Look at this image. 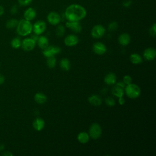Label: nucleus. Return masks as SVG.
<instances>
[{
  "instance_id": "nucleus-21",
  "label": "nucleus",
  "mask_w": 156,
  "mask_h": 156,
  "mask_svg": "<svg viewBox=\"0 0 156 156\" xmlns=\"http://www.w3.org/2000/svg\"><path fill=\"white\" fill-rule=\"evenodd\" d=\"M34 100L38 104H43L46 102L47 97L44 94L38 92L35 94Z\"/></svg>"
},
{
  "instance_id": "nucleus-29",
  "label": "nucleus",
  "mask_w": 156,
  "mask_h": 156,
  "mask_svg": "<svg viewBox=\"0 0 156 156\" xmlns=\"http://www.w3.org/2000/svg\"><path fill=\"white\" fill-rule=\"evenodd\" d=\"M105 104L109 107H113L115 105V101L112 97H107L105 99Z\"/></svg>"
},
{
  "instance_id": "nucleus-42",
  "label": "nucleus",
  "mask_w": 156,
  "mask_h": 156,
  "mask_svg": "<svg viewBox=\"0 0 156 156\" xmlns=\"http://www.w3.org/2000/svg\"><path fill=\"white\" fill-rule=\"evenodd\" d=\"M4 149V144H0V151H2Z\"/></svg>"
},
{
  "instance_id": "nucleus-34",
  "label": "nucleus",
  "mask_w": 156,
  "mask_h": 156,
  "mask_svg": "<svg viewBox=\"0 0 156 156\" xmlns=\"http://www.w3.org/2000/svg\"><path fill=\"white\" fill-rule=\"evenodd\" d=\"M132 4V0H124L122 2V5L125 7H129Z\"/></svg>"
},
{
  "instance_id": "nucleus-16",
  "label": "nucleus",
  "mask_w": 156,
  "mask_h": 156,
  "mask_svg": "<svg viewBox=\"0 0 156 156\" xmlns=\"http://www.w3.org/2000/svg\"><path fill=\"white\" fill-rule=\"evenodd\" d=\"M118 42L122 46H127L130 42V37L127 33H122L118 37Z\"/></svg>"
},
{
  "instance_id": "nucleus-28",
  "label": "nucleus",
  "mask_w": 156,
  "mask_h": 156,
  "mask_svg": "<svg viewBox=\"0 0 156 156\" xmlns=\"http://www.w3.org/2000/svg\"><path fill=\"white\" fill-rule=\"evenodd\" d=\"M65 31V27L62 24H58V26L56 27L55 34L57 37H61L64 35Z\"/></svg>"
},
{
  "instance_id": "nucleus-35",
  "label": "nucleus",
  "mask_w": 156,
  "mask_h": 156,
  "mask_svg": "<svg viewBox=\"0 0 156 156\" xmlns=\"http://www.w3.org/2000/svg\"><path fill=\"white\" fill-rule=\"evenodd\" d=\"M18 12V7L16 5H13L10 9V13L13 15L16 14Z\"/></svg>"
},
{
  "instance_id": "nucleus-23",
  "label": "nucleus",
  "mask_w": 156,
  "mask_h": 156,
  "mask_svg": "<svg viewBox=\"0 0 156 156\" xmlns=\"http://www.w3.org/2000/svg\"><path fill=\"white\" fill-rule=\"evenodd\" d=\"M112 93L113 95H114L118 98H119V97L123 96V95L124 94V90L123 88L115 85L112 89Z\"/></svg>"
},
{
  "instance_id": "nucleus-6",
  "label": "nucleus",
  "mask_w": 156,
  "mask_h": 156,
  "mask_svg": "<svg viewBox=\"0 0 156 156\" xmlns=\"http://www.w3.org/2000/svg\"><path fill=\"white\" fill-rule=\"evenodd\" d=\"M46 24L43 21H37L32 25V31L36 35L42 34L46 30Z\"/></svg>"
},
{
  "instance_id": "nucleus-18",
  "label": "nucleus",
  "mask_w": 156,
  "mask_h": 156,
  "mask_svg": "<svg viewBox=\"0 0 156 156\" xmlns=\"http://www.w3.org/2000/svg\"><path fill=\"white\" fill-rule=\"evenodd\" d=\"M36 43H37V44L39 46V48L42 49H45L46 47L49 46V40L48 38L43 35L38 37V38Z\"/></svg>"
},
{
  "instance_id": "nucleus-8",
  "label": "nucleus",
  "mask_w": 156,
  "mask_h": 156,
  "mask_svg": "<svg viewBox=\"0 0 156 156\" xmlns=\"http://www.w3.org/2000/svg\"><path fill=\"white\" fill-rule=\"evenodd\" d=\"M61 52L60 48L55 46H48L45 49H43V54L46 57L54 56L55 55Z\"/></svg>"
},
{
  "instance_id": "nucleus-24",
  "label": "nucleus",
  "mask_w": 156,
  "mask_h": 156,
  "mask_svg": "<svg viewBox=\"0 0 156 156\" xmlns=\"http://www.w3.org/2000/svg\"><path fill=\"white\" fill-rule=\"evenodd\" d=\"M130 60L133 64L135 65L140 64L143 62V59L141 55L136 53H133L130 55Z\"/></svg>"
},
{
  "instance_id": "nucleus-22",
  "label": "nucleus",
  "mask_w": 156,
  "mask_h": 156,
  "mask_svg": "<svg viewBox=\"0 0 156 156\" xmlns=\"http://www.w3.org/2000/svg\"><path fill=\"white\" fill-rule=\"evenodd\" d=\"M60 68L63 71H68L71 67L70 61L67 58H63L60 60L59 63Z\"/></svg>"
},
{
  "instance_id": "nucleus-19",
  "label": "nucleus",
  "mask_w": 156,
  "mask_h": 156,
  "mask_svg": "<svg viewBox=\"0 0 156 156\" xmlns=\"http://www.w3.org/2000/svg\"><path fill=\"white\" fill-rule=\"evenodd\" d=\"M89 103L94 106H99L102 104V99L101 97L97 94H92L88 98Z\"/></svg>"
},
{
  "instance_id": "nucleus-39",
  "label": "nucleus",
  "mask_w": 156,
  "mask_h": 156,
  "mask_svg": "<svg viewBox=\"0 0 156 156\" xmlns=\"http://www.w3.org/2000/svg\"><path fill=\"white\" fill-rule=\"evenodd\" d=\"M5 81V78H4V76L0 73V85H2L4 83Z\"/></svg>"
},
{
  "instance_id": "nucleus-30",
  "label": "nucleus",
  "mask_w": 156,
  "mask_h": 156,
  "mask_svg": "<svg viewBox=\"0 0 156 156\" xmlns=\"http://www.w3.org/2000/svg\"><path fill=\"white\" fill-rule=\"evenodd\" d=\"M118 29V23L116 21H112L108 26V30L110 32L115 31Z\"/></svg>"
},
{
  "instance_id": "nucleus-33",
  "label": "nucleus",
  "mask_w": 156,
  "mask_h": 156,
  "mask_svg": "<svg viewBox=\"0 0 156 156\" xmlns=\"http://www.w3.org/2000/svg\"><path fill=\"white\" fill-rule=\"evenodd\" d=\"M149 34L152 36L155 37L156 35V24L155 23H154L153 25L149 29Z\"/></svg>"
},
{
  "instance_id": "nucleus-37",
  "label": "nucleus",
  "mask_w": 156,
  "mask_h": 156,
  "mask_svg": "<svg viewBox=\"0 0 156 156\" xmlns=\"http://www.w3.org/2000/svg\"><path fill=\"white\" fill-rule=\"evenodd\" d=\"M118 103L120 105H124L125 103V99H124V98L122 97H119L118 99Z\"/></svg>"
},
{
  "instance_id": "nucleus-41",
  "label": "nucleus",
  "mask_w": 156,
  "mask_h": 156,
  "mask_svg": "<svg viewBox=\"0 0 156 156\" xmlns=\"http://www.w3.org/2000/svg\"><path fill=\"white\" fill-rule=\"evenodd\" d=\"M4 13V7L0 5V16H2Z\"/></svg>"
},
{
  "instance_id": "nucleus-40",
  "label": "nucleus",
  "mask_w": 156,
  "mask_h": 156,
  "mask_svg": "<svg viewBox=\"0 0 156 156\" xmlns=\"http://www.w3.org/2000/svg\"><path fill=\"white\" fill-rule=\"evenodd\" d=\"M31 38H32L34 40H35V41L37 42V40H38V35L34 34L31 37Z\"/></svg>"
},
{
  "instance_id": "nucleus-26",
  "label": "nucleus",
  "mask_w": 156,
  "mask_h": 156,
  "mask_svg": "<svg viewBox=\"0 0 156 156\" xmlns=\"http://www.w3.org/2000/svg\"><path fill=\"white\" fill-rule=\"evenodd\" d=\"M10 45L14 49H18L21 45V40L19 37H15L11 40Z\"/></svg>"
},
{
  "instance_id": "nucleus-1",
  "label": "nucleus",
  "mask_w": 156,
  "mask_h": 156,
  "mask_svg": "<svg viewBox=\"0 0 156 156\" xmlns=\"http://www.w3.org/2000/svg\"><path fill=\"white\" fill-rule=\"evenodd\" d=\"M87 15L86 9L81 5L73 4L68 5L65 11V16L69 21H79Z\"/></svg>"
},
{
  "instance_id": "nucleus-2",
  "label": "nucleus",
  "mask_w": 156,
  "mask_h": 156,
  "mask_svg": "<svg viewBox=\"0 0 156 156\" xmlns=\"http://www.w3.org/2000/svg\"><path fill=\"white\" fill-rule=\"evenodd\" d=\"M16 30L19 35L22 37L27 36L31 34L32 31V24L30 21L22 19L18 21Z\"/></svg>"
},
{
  "instance_id": "nucleus-27",
  "label": "nucleus",
  "mask_w": 156,
  "mask_h": 156,
  "mask_svg": "<svg viewBox=\"0 0 156 156\" xmlns=\"http://www.w3.org/2000/svg\"><path fill=\"white\" fill-rule=\"evenodd\" d=\"M46 65L49 68H54L56 65V59L54 56L47 57Z\"/></svg>"
},
{
  "instance_id": "nucleus-13",
  "label": "nucleus",
  "mask_w": 156,
  "mask_h": 156,
  "mask_svg": "<svg viewBox=\"0 0 156 156\" xmlns=\"http://www.w3.org/2000/svg\"><path fill=\"white\" fill-rule=\"evenodd\" d=\"M143 57L149 61L154 60L156 56V50L154 48H147L145 49L143 54Z\"/></svg>"
},
{
  "instance_id": "nucleus-10",
  "label": "nucleus",
  "mask_w": 156,
  "mask_h": 156,
  "mask_svg": "<svg viewBox=\"0 0 156 156\" xmlns=\"http://www.w3.org/2000/svg\"><path fill=\"white\" fill-rule=\"evenodd\" d=\"M93 52L98 55H103L105 53L107 48L105 45L101 42H96L93 45Z\"/></svg>"
},
{
  "instance_id": "nucleus-31",
  "label": "nucleus",
  "mask_w": 156,
  "mask_h": 156,
  "mask_svg": "<svg viewBox=\"0 0 156 156\" xmlns=\"http://www.w3.org/2000/svg\"><path fill=\"white\" fill-rule=\"evenodd\" d=\"M122 82L126 84V85L131 83L132 82V77H131L130 76H129V75H125V76L123 77Z\"/></svg>"
},
{
  "instance_id": "nucleus-36",
  "label": "nucleus",
  "mask_w": 156,
  "mask_h": 156,
  "mask_svg": "<svg viewBox=\"0 0 156 156\" xmlns=\"http://www.w3.org/2000/svg\"><path fill=\"white\" fill-rule=\"evenodd\" d=\"M115 84H116L115 85L118 86V87H121V88H123V89H124V88H125V87H126V84H125L123 82H116Z\"/></svg>"
},
{
  "instance_id": "nucleus-25",
  "label": "nucleus",
  "mask_w": 156,
  "mask_h": 156,
  "mask_svg": "<svg viewBox=\"0 0 156 156\" xmlns=\"http://www.w3.org/2000/svg\"><path fill=\"white\" fill-rule=\"evenodd\" d=\"M18 21L15 18H12L9 20L5 23V27L7 29H13L15 28L18 24Z\"/></svg>"
},
{
  "instance_id": "nucleus-17",
  "label": "nucleus",
  "mask_w": 156,
  "mask_h": 156,
  "mask_svg": "<svg viewBox=\"0 0 156 156\" xmlns=\"http://www.w3.org/2000/svg\"><path fill=\"white\" fill-rule=\"evenodd\" d=\"M104 80L108 85H114L116 82V76L113 73H109L105 76Z\"/></svg>"
},
{
  "instance_id": "nucleus-20",
  "label": "nucleus",
  "mask_w": 156,
  "mask_h": 156,
  "mask_svg": "<svg viewBox=\"0 0 156 156\" xmlns=\"http://www.w3.org/2000/svg\"><path fill=\"white\" fill-rule=\"evenodd\" d=\"M77 140L82 144H85L88 142L90 140V136L86 132H81L77 135Z\"/></svg>"
},
{
  "instance_id": "nucleus-4",
  "label": "nucleus",
  "mask_w": 156,
  "mask_h": 156,
  "mask_svg": "<svg viewBox=\"0 0 156 156\" xmlns=\"http://www.w3.org/2000/svg\"><path fill=\"white\" fill-rule=\"evenodd\" d=\"M101 134L102 129L101 126L96 122L93 123L89 128L88 135L90 136V138L93 140H97L101 136Z\"/></svg>"
},
{
  "instance_id": "nucleus-14",
  "label": "nucleus",
  "mask_w": 156,
  "mask_h": 156,
  "mask_svg": "<svg viewBox=\"0 0 156 156\" xmlns=\"http://www.w3.org/2000/svg\"><path fill=\"white\" fill-rule=\"evenodd\" d=\"M36 15H37V13L35 10L32 7H29L27 9H26V10L24 11L23 16H24V19L30 21L36 17Z\"/></svg>"
},
{
  "instance_id": "nucleus-12",
  "label": "nucleus",
  "mask_w": 156,
  "mask_h": 156,
  "mask_svg": "<svg viewBox=\"0 0 156 156\" xmlns=\"http://www.w3.org/2000/svg\"><path fill=\"white\" fill-rule=\"evenodd\" d=\"M79 42L78 37L74 34H70L67 35L64 39V43L66 46L72 47L76 46Z\"/></svg>"
},
{
  "instance_id": "nucleus-32",
  "label": "nucleus",
  "mask_w": 156,
  "mask_h": 156,
  "mask_svg": "<svg viewBox=\"0 0 156 156\" xmlns=\"http://www.w3.org/2000/svg\"><path fill=\"white\" fill-rule=\"evenodd\" d=\"M32 0H18V2L21 6H27L30 5Z\"/></svg>"
},
{
  "instance_id": "nucleus-3",
  "label": "nucleus",
  "mask_w": 156,
  "mask_h": 156,
  "mask_svg": "<svg viewBox=\"0 0 156 156\" xmlns=\"http://www.w3.org/2000/svg\"><path fill=\"white\" fill-rule=\"evenodd\" d=\"M124 92L128 98L130 99H136L140 96L141 94V89L136 84L131 83L126 85Z\"/></svg>"
},
{
  "instance_id": "nucleus-43",
  "label": "nucleus",
  "mask_w": 156,
  "mask_h": 156,
  "mask_svg": "<svg viewBox=\"0 0 156 156\" xmlns=\"http://www.w3.org/2000/svg\"><path fill=\"white\" fill-rule=\"evenodd\" d=\"M0 65H1V63H0Z\"/></svg>"
},
{
  "instance_id": "nucleus-38",
  "label": "nucleus",
  "mask_w": 156,
  "mask_h": 156,
  "mask_svg": "<svg viewBox=\"0 0 156 156\" xmlns=\"http://www.w3.org/2000/svg\"><path fill=\"white\" fill-rule=\"evenodd\" d=\"M2 155L4 156H12L13 154L10 151H5L4 153L2 154Z\"/></svg>"
},
{
  "instance_id": "nucleus-7",
  "label": "nucleus",
  "mask_w": 156,
  "mask_h": 156,
  "mask_svg": "<svg viewBox=\"0 0 156 156\" xmlns=\"http://www.w3.org/2000/svg\"><path fill=\"white\" fill-rule=\"evenodd\" d=\"M36 45V41L32 38H26L21 41V48L25 51H32Z\"/></svg>"
},
{
  "instance_id": "nucleus-11",
  "label": "nucleus",
  "mask_w": 156,
  "mask_h": 156,
  "mask_svg": "<svg viewBox=\"0 0 156 156\" xmlns=\"http://www.w3.org/2000/svg\"><path fill=\"white\" fill-rule=\"evenodd\" d=\"M65 26L67 28L70 29L72 31H73L75 33H79L82 31V27L80 25L79 21H68Z\"/></svg>"
},
{
  "instance_id": "nucleus-15",
  "label": "nucleus",
  "mask_w": 156,
  "mask_h": 156,
  "mask_svg": "<svg viewBox=\"0 0 156 156\" xmlns=\"http://www.w3.org/2000/svg\"><path fill=\"white\" fill-rule=\"evenodd\" d=\"M44 121L40 118H37L36 119H35L32 123V126L34 129L37 131L42 130L44 127Z\"/></svg>"
},
{
  "instance_id": "nucleus-9",
  "label": "nucleus",
  "mask_w": 156,
  "mask_h": 156,
  "mask_svg": "<svg viewBox=\"0 0 156 156\" xmlns=\"http://www.w3.org/2000/svg\"><path fill=\"white\" fill-rule=\"evenodd\" d=\"M47 20L50 24L53 26H56V25H58L60 22L61 17L57 12L52 11L48 14Z\"/></svg>"
},
{
  "instance_id": "nucleus-5",
  "label": "nucleus",
  "mask_w": 156,
  "mask_h": 156,
  "mask_svg": "<svg viewBox=\"0 0 156 156\" xmlns=\"http://www.w3.org/2000/svg\"><path fill=\"white\" fill-rule=\"evenodd\" d=\"M105 33V27L101 24H97L93 27L91 30V35L94 38H100Z\"/></svg>"
}]
</instances>
